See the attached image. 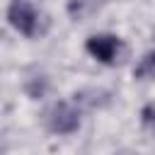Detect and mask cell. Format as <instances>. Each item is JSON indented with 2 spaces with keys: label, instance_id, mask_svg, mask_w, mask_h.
Listing matches in <instances>:
<instances>
[{
  "label": "cell",
  "instance_id": "obj_4",
  "mask_svg": "<svg viewBox=\"0 0 155 155\" xmlns=\"http://www.w3.org/2000/svg\"><path fill=\"white\" fill-rule=\"evenodd\" d=\"M136 78L138 80H148V78H153V53H145L143 56V61L136 65Z\"/></svg>",
  "mask_w": 155,
  "mask_h": 155
},
{
  "label": "cell",
  "instance_id": "obj_5",
  "mask_svg": "<svg viewBox=\"0 0 155 155\" xmlns=\"http://www.w3.org/2000/svg\"><path fill=\"white\" fill-rule=\"evenodd\" d=\"M150 114H153V107H150V104H148V107H145V109H143V121H145V124H150V119H153V116H150Z\"/></svg>",
  "mask_w": 155,
  "mask_h": 155
},
{
  "label": "cell",
  "instance_id": "obj_3",
  "mask_svg": "<svg viewBox=\"0 0 155 155\" xmlns=\"http://www.w3.org/2000/svg\"><path fill=\"white\" fill-rule=\"evenodd\" d=\"M85 48H87V53L94 56L99 63L111 65V63H116V58H119V53H121V39L114 36V34H94V36L87 39Z\"/></svg>",
  "mask_w": 155,
  "mask_h": 155
},
{
  "label": "cell",
  "instance_id": "obj_2",
  "mask_svg": "<svg viewBox=\"0 0 155 155\" xmlns=\"http://www.w3.org/2000/svg\"><path fill=\"white\" fill-rule=\"evenodd\" d=\"M7 19L24 36H34L36 29H39V15L29 5V0H12L10 2V10H7Z\"/></svg>",
  "mask_w": 155,
  "mask_h": 155
},
{
  "label": "cell",
  "instance_id": "obj_1",
  "mask_svg": "<svg viewBox=\"0 0 155 155\" xmlns=\"http://www.w3.org/2000/svg\"><path fill=\"white\" fill-rule=\"evenodd\" d=\"M46 126L53 133H73L80 126V111L68 102H56L46 111Z\"/></svg>",
  "mask_w": 155,
  "mask_h": 155
}]
</instances>
